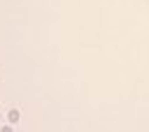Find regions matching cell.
Segmentation results:
<instances>
[{
	"instance_id": "obj_1",
	"label": "cell",
	"mask_w": 149,
	"mask_h": 132,
	"mask_svg": "<svg viewBox=\"0 0 149 132\" xmlns=\"http://www.w3.org/2000/svg\"><path fill=\"white\" fill-rule=\"evenodd\" d=\"M19 118H22V113H19V109H17V106H10V109H7V123L17 125V123H19Z\"/></svg>"
},
{
	"instance_id": "obj_2",
	"label": "cell",
	"mask_w": 149,
	"mask_h": 132,
	"mask_svg": "<svg viewBox=\"0 0 149 132\" xmlns=\"http://www.w3.org/2000/svg\"><path fill=\"white\" fill-rule=\"evenodd\" d=\"M0 132H14V125H12V123H7V125L0 127Z\"/></svg>"
}]
</instances>
